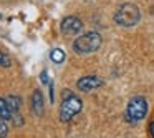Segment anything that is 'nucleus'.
Here are the masks:
<instances>
[{"label":"nucleus","instance_id":"1","mask_svg":"<svg viewBox=\"0 0 154 138\" xmlns=\"http://www.w3.org/2000/svg\"><path fill=\"white\" fill-rule=\"evenodd\" d=\"M83 110V101L78 95H75L71 90H65L61 95V105H60V120L63 123L71 121L80 111Z\"/></svg>","mask_w":154,"mask_h":138},{"label":"nucleus","instance_id":"2","mask_svg":"<svg viewBox=\"0 0 154 138\" xmlns=\"http://www.w3.org/2000/svg\"><path fill=\"white\" fill-rule=\"evenodd\" d=\"M141 20V12L139 7L131 2L119 5L118 10L114 12V22H116L119 27H134L137 25Z\"/></svg>","mask_w":154,"mask_h":138},{"label":"nucleus","instance_id":"3","mask_svg":"<svg viewBox=\"0 0 154 138\" xmlns=\"http://www.w3.org/2000/svg\"><path fill=\"white\" fill-rule=\"evenodd\" d=\"M101 43H103V38H101V35L98 32H86V34L75 38L73 50L80 55L93 53V52L100 50Z\"/></svg>","mask_w":154,"mask_h":138},{"label":"nucleus","instance_id":"4","mask_svg":"<svg viewBox=\"0 0 154 138\" xmlns=\"http://www.w3.org/2000/svg\"><path fill=\"white\" fill-rule=\"evenodd\" d=\"M147 113V100L141 95L137 97H133L129 101H128L126 107V120L131 121V123H136V121H141Z\"/></svg>","mask_w":154,"mask_h":138},{"label":"nucleus","instance_id":"5","mask_svg":"<svg viewBox=\"0 0 154 138\" xmlns=\"http://www.w3.org/2000/svg\"><path fill=\"white\" fill-rule=\"evenodd\" d=\"M60 28H61V34L65 35H78L81 32V28H83V22L78 17H75V15H68V17H65L61 20Z\"/></svg>","mask_w":154,"mask_h":138},{"label":"nucleus","instance_id":"6","mask_svg":"<svg viewBox=\"0 0 154 138\" xmlns=\"http://www.w3.org/2000/svg\"><path fill=\"white\" fill-rule=\"evenodd\" d=\"M103 85H104L103 78H100L98 75H85V77H81L76 82V88L80 91H91V90L103 87Z\"/></svg>","mask_w":154,"mask_h":138},{"label":"nucleus","instance_id":"7","mask_svg":"<svg viewBox=\"0 0 154 138\" xmlns=\"http://www.w3.org/2000/svg\"><path fill=\"white\" fill-rule=\"evenodd\" d=\"M32 110L37 117H42L45 110V103H43V95H42L40 90H35L33 95H32Z\"/></svg>","mask_w":154,"mask_h":138},{"label":"nucleus","instance_id":"8","mask_svg":"<svg viewBox=\"0 0 154 138\" xmlns=\"http://www.w3.org/2000/svg\"><path fill=\"white\" fill-rule=\"evenodd\" d=\"M12 117H14V110H12L8 100L0 98V118L2 120H12Z\"/></svg>","mask_w":154,"mask_h":138},{"label":"nucleus","instance_id":"9","mask_svg":"<svg viewBox=\"0 0 154 138\" xmlns=\"http://www.w3.org/2000/svg\"><path fill=\"white\" fill-rule=\"evenodd\" d=\"M50 58H51V62H53V63L60 65V63H63V62H65L66 55H65V52L61 50V48H53V50L50 52Z\"/></svg>","mask_w":154,"mask_h":138},{"label":"nucleus","instance_id":"10","mask_svg":"<svg viewBox=\"0 0 154 138\" xmlns=\"http://www.w3.org/2000/svg\"><path fill=\"white\" fill-rule=\"evenodd\" d=\"M7 100H8V103H10L12 110H14V111H20V107H22V98L20 97H17V95H10Z\"/></svg>","mask_w":154,"mask_h":138},{"label":"nucleus","instance_id":"11","mask_svg":"<svg viewBox=\"0 0 154 138\" xmlns=\"http://www.w3.org/2000/svg\"><path fill=\"white\" fill-rule=\"evenodd\" d=\"M12 65V58L8 57L7 53H5L4 50H0V67H4V68H8Z\"/></svg>","mask_w":154,"mask_h":138},{"label":"nucleus","instance_id":"12","mask_svg":"<svg viewBox=\"0 0 154 138\" xmlns=\"http://www.w3.org/2000/svg\"><path fill=\"white\" fill-rule=\"evenodd\" d=\"M5 121L7 120H2L0 118V138H7V135H8V127Z\"/></svg>","mask_w":154,"mask_h":138},{"label":"nucleus","instance_id":"13","mask_svg":"<svg viewBox=\"0 0 154 138\" xmlns=\"http://www.w3.org/2000/svg\"><path fill=\"white\" fill-rule=\"evenodd\" d=\"M42 82H43V83H48V77H47V70H43V72H42Z\"/></svg>","mask_w":154,"mask_h":138},{"label":"nucleus","instance_id":"14","mask_svg":"<svg viewBox=\"0 0 154 138\" xmlns=\"http://www.w3.org/2000/svg\"><path fill=\"white\" fill-rule=\"evenodd\" d=\"M53 97H55V93H53V83H50V100L53 101Z\"/></svg>","mask_w":154,"mask_h":138}]
</instances>
